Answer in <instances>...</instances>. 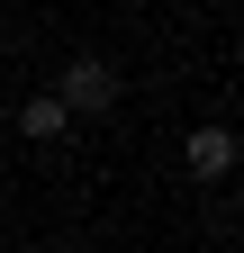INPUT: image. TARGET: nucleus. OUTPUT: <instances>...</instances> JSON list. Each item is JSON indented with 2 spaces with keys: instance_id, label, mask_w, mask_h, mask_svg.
I'll return each instance as SVG.
<instances>
[{
  "instance_id": "obj_2",
  "label": "nucleus",
  "mask_w": 244,
  "mask_h": 253,
  "mask_svg": "<svg viewBox=\"0 0 244 253\" xmlns=\"http://www.w3.org/2000/svg\"><path fill=\"white\" fill-rule=\"evenodd\" d=\"M181 163H190L199 181H226V172H235V126H190Z\"/></svg>"
},
{
  "instance_id": "obj_1",
  "label": "nucleus",
  "mask_w": 244,
  "mask_h": 253,
  "mask_svg": "<svg viewBox=\"0 0 244 253\" xmlns=\"http://www.w3.org/2000/svg\"><path fill=\"white\" fill-rule=\"evenodd\" d=\"M54 100H64V118H109V109H118V63L73 54V63H64V82H54Z\"/></svg>"
},
{
  "instance_id": "obj_3",
  "label": "nucleus",
  "mask_w": 244,
  "mask_h": 253,
  "mask_svg": "<svg viewBox=\"0 0 244 253\" xmlns=\"http://www.w3.org/2000/svg\"><path fill=\"white\" fill-rule=\"evenodd\" d=\"M64 126H73V118H64V100H54V90H37V100L18 109V136H27V145H54Z\"/></svg>"
}]
</instances>
